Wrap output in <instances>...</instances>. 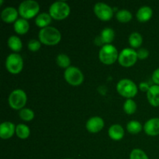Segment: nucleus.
Instances as JSON below:
<instances>
[{
	"instance_id": "nucleus-9",
	"label": "nucleus",
	"mask_w": 159,
	"mask_h": 159,
	"mask_svg": "<svg viewBox=\"0 0 159 159\" xmlns=\"http://www.w3.org/2000/svg\"><path fill=\"white\" fill-rule=\"evenodd\" d=\"M138 53L132 48H125L119 54V63L124 67H130L134 65L138 59Z\"/></svg>"
},
{
	"instance_id": "nucleus-32",
	"label": "nucleus",
	"mask_w": 159,
	"mask_h": 159,
	"mask_svg": "<svg viewBox=\"0 0 159 159\" xmlns=\"http://www.w3.org/2000/svg\"><path fill=\"white\" fill-rule=\"evenodd\" d=\"M152 80L156 85H159V68H157L152 75Z\"/></svg>"
},
{
	"instance_id": "nucleus-16",
	"label": "nucleus",
	"mask_w": 159,
	"mask_h": 159,
	"mask_svg": "<svg viewBox=\"0 0 159 159\" xmlns=\"http://www.w3.org/2000/svg\"><path fill=\"white\" fill-rule=\"evenodd\" d=\"M109 136L114 141H119L124 136V130L120 124H113L109 129Z\"/></svg>"
},
{
	"instance_id": "nucleus-14",
	"label": "nucleus",
	"mask_w": 159,
	"mask_h": 159,
	"mask_svg": "<svg viewBox=\"0 0 159 159\" xmlns=\"http://www.w3.org/2000/svg\"><path fill=\"white\" fill-rule=\"evenodd\" d=\"M19 12L13 7H6L2 11L1 18L2 20L6 23H12L13 21H16L18 19Z\"/></svg>"
},
{
	"instance_id": "nucleus-20",
	"label": "nucleus",
	"mask_w": 159,
	"mask_h": 159,
	"mask_svg": "<svg viewBox=\"0 0 159 159\" xmlns=\"http://www.w3.org/2000/svg\"><path fill=\"white\" fill-rule=\"evenodd\" d=\"M100 37L102 39V40H103L104 43L110 44V43H111L113 40V39H114L115 33L113 30L111 29V28H104L102 30V33H101Z\"/></svg>"
},
{
	"instance_id": "nucleus-26",
	"label": "nucleus",
	"mask_w": 159,
	"mask_h": 159,
	"mask_svg": "<svg viewBox=\"0 0 159 159\" xmlns=\"http://www.w3.org/2000/svg\"><path fill=\"white\" fill-rule=\"evenodd\" d=\"M127 129L130 134H138L142 130V125L140 122L137 120H131L127 124Z\"/></svg>"
},
{
	"instance_id": "nucleus-36",
	"label": "nucleus",
	"mask_w": 159,
	"mask_h": 159,
	"mask_svg": "<svg viewBox=\"0 0 159 159\" xmlns=\"http://www.w3.org/2000/svg\"><path fill=\"white\" fill-rule=\"evenodd\" d=\"M65 159H71V158H65Z\"/></svg>"
},
{
	"instance_id": "nucleus-22",
	"label": "nucleus",
	"mask_w": 159,
	"mask_h": 159,
	"mask_svg": "<svg viewBox=\"0 0 159 159\" xmlns=\"http://www.w3.org/2000/svg\"><path fill=\"white\" fill-rule=\"evenodd\" d=\"M16 133L18 138L21 139H26L30 136V130L26 125L23 124H20L16 127Z\"/></svg>"
},
{
	"instance_id": "nucleus-12",
	"label": "nucleus",
	"mask_w": 159,
	"mask_h": 159,
	"mask_svg": "<svg viewBox=\"0 0 159 159\" xmlns=\"http://www.w3.org/2000/svg\"><path fill=\"white\" fill-rule=\"evenodd\" d=\"M144 130L148 135L156 136L159 134V118H152L145 123Z\"/></svg>"
},
{
	"instance_id": "nucleus-28",
	"label": "nucleus",
	"mask_w": 159,
	"mask_h": 159,
	"mask_svg": "<svg viewBox=\"0 0 159 159\" xmlns=\"http://www.w3.org/2000/svg\"><path fill=\"white\" fill-rule=\"evenodd\" d=\"M19 115H20V118L25 121H30L34 117V111L28 108H23L20 110Z\"/></svg>"
},
{
	"instance_id": "nucleus-11",
	"label": "nucleus",
	"mask_w": 159,
	"mask_h": 159,
	"mask_svg": "<svg viewBox=\"0 0 159 159\" xmlns=\"http://www.w3.org/2000/svg\"><path fill=\"white\" fill-rule=\"evenodd\" d=\"M104 127V121L99 116L89 118L86 122V129L91 133H98Z\"/></svg>"
},
{
	"instance_id": "nucleus-33",
	"label": "nucleus",
	"mask_w": 159,
	"mask_h": 159,
	"mask_svg": "<svg viewBox=\"0 0 159 159\" xmlns=\"http://www.w3.org/2000/svg\"><path fill=\"white\" fill-rule=\"evenodd\" d=\"M140 88H141V89L142 90V91H148V89H150V87H149V85H148V83H145V82H141V84H140Z\"/></svg>"
},
{
	"instance_id": "nucleus-5",
	"label": "nucleus",
	"mask_w": 159,
	"mask_h": 159,
	"mask_svg": "<svg viewBox=\"0 0 159 159\" xmlns=\"http://www.w3.org/2000/svg\"><path fill=\"white\" fill-rule=\"evenodd\" d=\"M99 60L105 65H112L119 57L116 48L112 44H105L99 53Z\"/></svg>"
},
{
	"instance_id": "nucleus-34",
	"label": "nucleus",
	"mask_w": 159,
	"mask_h": 159,
	"mask_svg": "<svg viewBox=\"0 0 159 159\" xmlns=\"http://www.w3.org/2000/svg\"><path fill=\"white\" fill-rule=\"evenodd\" d=\"M95 42H96V43L97 45H102L103 43V40H102V39L101 38L100 36H99V37H97L96 38V40H95Z\"/></svg>"
},
{
	"instance_id": "nucleus-29",
	"label": "nucleus",
	"mask_w": 159,
	"mask_h": 159,
	"mask_svg": "<svg viewBox=\"0 0 159 159\" xmlns=\"http://www.w3.org/2000/svg\"><path fill=\"white\" fill-rule=\"evenodd\" d=\"M130 159H149L145 152L141 149H134L130 155Z\"/></svg>"
},
{
	"instance_id": "nucleus-19",
	"label": "nucleus",
	"mask_w": 159,
	"mask_h": 159,
	"mask_svg": "<svg viewBox=\"0 0 159 159\" xmlns=\"http://www.w3.org/2000/svg\"><path fill=\"white\" fill-rule=\"evenodd\" d=\"M51 18L52 17L51 16L49 13H48V12H42V13H40L36 17L35 23L37 26H39V27H47L51 23Z\"/></svg>"
},
{
	"instance_id": "nucleus-27",
	"label": "nucleus",
	"mask_w": 159,
	"mask_h": 159,
	"mask_svg": "<svg viewBox=\"0 0 159 159\" xmlns=\"http://www.w3.org/2000/svg\"><path fill=\"white\" fill-rule=\"evenodd\" d=\"M124 110L127 114H133L137 110V104L133 99H128L124 104Z\"/></svg>"
},
{
	"instance_id": "nucleus-7",
	"label": "nucleus",
	"mask_w": 159,
	"mask_h": 159,
	"mask_svg": "<svg viewBox=\"0 0 159 159\" xmlns=\"http://www.w3.org/2000/svg\"><path fill=\"white\" fill-rule=\"evenodd\" d=\"M6 69L12 74H18L23 69V58L18 54H10L6 58Z\"/></svg>"
},
{
	"instance_id": "nucleus-2",
	"label": "nucleus",
	"mask_w": 159,
	"mask_h": 159,
	"mask_svg": "<svg viewBox=\"0 0 159 159\" xmlns=\"http://www.w3.org/2000/svg\"><path fill=\"white\" fill-rule=\"evenodd\" d=\"M70 13V6L64 1H57L51 5L49 14L54 20H64Z\"/></svg>"
},
{
	"instance_id": "nucleus-35",
	"label": "nucleus",
	"mask_w": 159,
	"mask_h": 159,
	"mask_svg": "<svg viewBox=\"0 0 159 159\" xmlns=\"http://www.w3.org/2000/svg\"><path fill=\"white\" fill-rule=\"evenodd\" d=\"M2 2H3V1L2 0H1V1H0V3H1V4H2Z\"/></svg>"
},
{
	"instance_id": "nucleus-4",
	"label": "nucleus",
	"mask_w": 159,
	"mask_h": 159,
	"mask_svg": "<svg viewBox=\"0 0 159 159\" xmlns=\"http://www.w3.org/2000/svg\"><path fill=\"white\" fill-rule=\"evenodd\" d=\"M116 90L121 96L126 98L134 97L138 93V87L133 81L130 79H121L116 85Z\"/></svg>"
},
{
	"instance_id": "nucleus-23",
	"label": "nucleus",
	"mask_w": 159,
	"mask_h": 159,
	"mask_svg": "<svg viewBox=\"0 0 159 159\" xmlns=\"http://www.w3.org/2000/svg\"><path fill=\"white\" fill-rule=\"evenodd\" d=\"M143 42L142 36L139 33H132L129 37V43L133 48H138L141 45Z\"/></svg>"
},
{
	"instance_id": "nucleus-30",
	"label": "nucleus",
	"mask_w": 159,
	"mask_h": 159,
	"mask_svg": "<svg viewBox=\"0 0 159 159\" xmlns=\"http://www.w3.org/2000/svg\"><path fill=\"white\" fill-rule=\"evenodd\" d=\"M28 48L31 51H37L40 48V41L32 39L28 42Z\"/></svg>"
},
{
	"instance_id": "nucleus-31",
	"label": "nucleus",
	"mask_w": 159,
	"mask_h": 159,
	"mask_svg": "<svg viewBox=\"0 0 159 159\" xmlns=\"http://www.w3.org/2000/svg\"><path fill=\"white\" fill-rule=\"evenodd\" d=\"M138 57L140 59H145L148 57L149 52L145 48H141L138 51Z\"/></svg>"
},
{
	"instance_id": "nucleus-21",
	"label": "nucleus",
	"mask_w": 159,
	"mask_h": 159,
	"mask_svg": "<svg viewBox=\"0 0 159 159\" xmlns=\"http://www.w3.org/2000/svg\"><path fill=\"white\" fill-rule=\"evenodd\" d=\"M8 45L14 51H21L23 48L22 41L18 37L16 36H11L8 40Z\"/></svg>"
},
{
	"instance_id": "nucleus-6",
	"label": "nucleus",
	"mask_w": 159,
	"mask_h": 159,
	"mask_svg": "<svg viewBox=\"0 0 159 159\" xmlns=\"http://www.w3.org/2000/svg\"><path fill=\"white\" fill-rule=\"evenodd\" d=\"M27 97L23 90L16 89L10 93L9 96V104L14 110H22L26 105Z\"/></svg>"
},
{
	"instance_id": "nucleus-13",
	"label": "nucleus",
	"mask_w": 159,
	"mask_h": 159,
	"mask_svg": "<svg viewBox=\"0 0 159 159\" xmlns=\"http://www.w3.org/2000/svg\"><path fill=\"white\" fill-rule=\"evenodd\" d=\"M16 132V127L13 123L6 121L0 125V137L2 139H9Z\"/></svg>"
},
{
	"instance_id": "nucleus-17",
	"label": "nucleus",
	"mask_w": 159,
	"mask_h": 159,
	"mask_svg": "<svg viewBox=\"0 0 159 159\" xmlns=\"http://www.w3.org/2000/svg\"><path fill=\"white\" fill-rule=\"evenodd\" d=\"M152 13L153 12L151 7L148 6H141L137 12V18L139 21L146 22L152 18Z\"/></svg>"
},
{
	"instance_id": "nucleus-8",
	"label": "nucleus",
	"mask_w": 159,
	"mask_h": 159,
	"mask_svg": "<svg viewBox=\"0 0 159 159\" xmlns=\"http://www.w3.org/2000/svg\"><path fill=\"white\" fill-rule=\"evenodd\" d=\"M65 79L71 85H79L84 80V76L79 68L70 66L65 71Z\"/></svg>"
},
{
	"instance_id": "nucleus-25",
	"label": "nucleus",
	"mask_w": 159,
	"mask_h": 159,
	"mask_svg": "<svg viewBox=\"0 0 159 159\" xmlns=\"http://www.w3.org/2000/svg\"><path fill=\"white\" fill-rule=\"evenodd\" d=\"M56 62L61 68H68V67H70L69 65L71 63V61H70V58L67 54H59L56 58Z\"/></svg>"
},
{
	"instance_id": "nucleus-24",
	"label": "nucleus",
	"mask_w": 159,
	"mask_h": 159,
	"mask_svg": "<svg viewBox=\"0 0 159 159\" xmlns=\"http://www.w3.org/2000/svg\"><path fill=\"white\" fill-rule=\"evenodd\" d=\"M116 19L119 20L120 22L122 23H127L131 20L132 19V14L131 12L127 9H121V10L117 11L116 15Z\"/></svg>"
},
{
	"instance_id": "nucleus-18",
	"label": "nucleus",
	"mask_w": 159,
	"mask_h": 159,
	"mask_svg": "<svg viewBox=\"0 0 159 159\" xmlns=\"http://www.w3.org/2000/svg\"><path fill=\"white\" fill-rule=\"evenodd\" d=\"M30 29V25L26 19H18L14 23V30L19 34H24Z\"/></svg>"
},
{
	"instance_id": "nucleus-15",
	"label": "nucleus",
	"mask_w": 159,
	"mask_h": 159,
	"mask_svg": "<svg viewBox=\"0 0 159 159\" xmlns=\"http://www.w3.org/2000/svg\"><path fill=\"white\" fill-rule=\"evenodd\" d=\"M147 97L151 105L159 107V85H152L147 92Z\"/></svg>"
},
{
	"instance_id": "nucleus-1",
	"label": "nucleus",
	"mask_w": 159,
	"mask_h": 159,
	"mask_svg": "<svg viewBox=\"0 0 159 159\" xmlns=\"http://www.w3.org/2000/svg\"><path fill=\"white\" fill-rule=\"evenodd\" d=\"M61 34L60 31L53 26L42 28L39 32V40L40 43L46 45H55L61 41Z\"/></svg>"
},
{
	"instance_id": "nucleus-3",
	"label": "nucleus",
	"mask_w": 159,
	"mask_h": 159,
	"mask_svg": "<svg viewBox=\"0 0 159 159\" xmlns=\"http://www.w3.org/2000/svg\"><path fill=\"white\" fill-rule=\"evenodd\" d=\"M40 10L38 2L34 0H26L20 3L19 6V14L23 19H30L35 16Z\"/></svg>"
},
{
	"instance_id": "nucleus-10",
	"label": "nucleus",
	"mask_w": 159,
	"mask_h": 159,
	"mask_svg": "<svg viewBox=\"0 0 159 159\" xmlns=\"http://www.w3.org/2000/svg\"><path fill=\"white\" fill-rule=\"evenodd\" d=\"M94 12L98 18L104 21H108L112 18L113 14V9L103 2H97L94 6Z\"/></svg>"
}]
</instances>
